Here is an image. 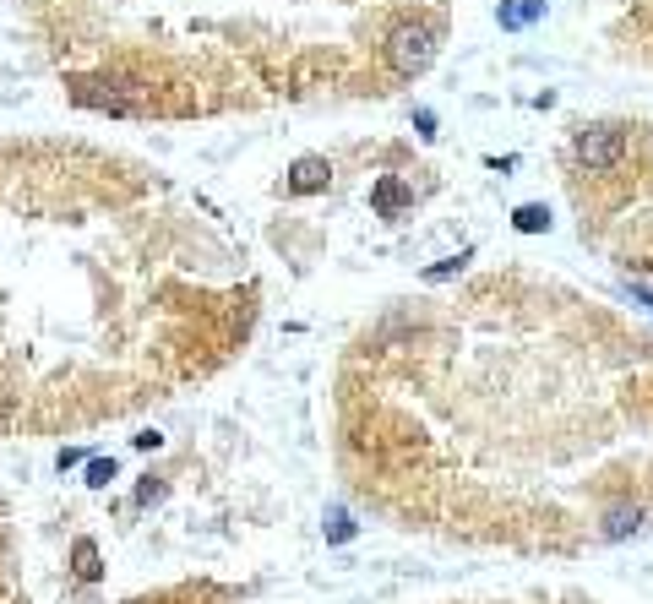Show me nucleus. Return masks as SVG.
<instances>
[{
    "instance_id": "f257e3e1",
    "label": "nucleus",
    "mask_w": 653,
    "mask_h": 604,
    "mask_svg": "<svg viewBox=\"0 0 653 604\" xmlns=\"http://www.w3.org/2000/svg\"><path fill=\"white\" fill-rule=\"evenodd\" d=\"M430 60H436V28L430 22H398L387 33V66L398 77H420V71H430Z\"/></svg>"
},
{
    "instance_id": "f03ea898",
    "label": "nucleus",
    "mask_w": 653,
    "mask_h": 604,
    "mask_svg": "<svg viewBox=\"0 0 653 604\" xmlns=\"http://www.w3.org/2000/svg\"><path fill=\"white\" fill-rule=\"evenodd\" d=\"M572 147H577V158H583L588 169H615L626 158V131L621 126H583Z\"/></svg>"
},
{
    "instance_id": "7ed1b4c3",
    "label": "nucleus",
    "mask_w": 653,
    "mask_h": 604,
    "mask_svg": "<svg viewBox=\"0 0 653 604\" xmlns=\"http://www.w3.org/2000/svg\"><path fill=\"white\" fill-rule=\"evenodd\" d=\"M71 93H77V104L88 109H109V115H131V109H142V93L131 88V82H71Z\"/></svg>"
},
{
    "instance_id": "20e7f679",
    "label": "nucleus",
    "mask_w": 653,
    "mask_h": 604,
    "mask_svg": "<svg viewBox=\"0 0 653 604\" xmlns=\"http://www.w3.org/2000/svg\"><path fill=\"white\" fill-rule=\"evenodd\" d=\"M283 186H289L294 196H316V191L332 186V164H327V158H294V169H289Z\"/></svg>"
},
{
    "instance_id": "39448f33",
    "label": "nucleus",
    "mask_w": 653,
    "mask_h": 604,
    "mask_svg": "<svg viewBox=\"0 0 653 604\" xmlns=\"http://www.w3.org/2000/svg\"><path fill=\"white\" fill-rule=\"evenodd\" d=\"M371 207H376L381 218H398L403 207H409V186H403L398 175H381V180H376V191H371Z\"/></svg>"
},
{
    "instance_id": "423d86ee",
    "label": "nucleus",
    "mask_w": 653,
    "mask_h": 604,
    "mask_svg": "<svg viewBox=\"0 0 653 604\" xmlns=\"http://www.w3.org/2000/svg\"><path fill=\"white\" fill-rule=\"evenodd\" d=\"M71 572H77L82 583H98L104 561H98V545H93V539H77V545H71Z\"/></svg>"
},
{
    "instance_id": "0eeeda50",
    "label": "nucleus",
    "mask_w": 653,
    "mask_h": 604,
    "mask_svg": "<svg viewBox=\"0 0 653 604\" xmlns=\"http://www.w3.org/2000/svg\"><path fill=\"white\" fill-rule=\"evenodd\" d=\"M539 11H545V0H501L496 17H501V28H528Z\"/></svg>"
},
{
    "instance_id": "6e6552de",
    "label": "nucleus",
    "mask_w": 653,
    "mask_h": 604,
    "mask_svg": "<svg viewBox=\"0 0 653 604\" xmlns=\"http://www.w3.org/2000/svg\"><path fill=\"white\" fill-rule=\"evenodd\" d=\"M643 528V512L637 507H610L605 512V539H626V534H637Z\"/></svg>"
},
{
    "instance_id": "1a4fd4ad",
    "label": "nucleus",
    "mask_w": 653,
    "mask_h": 604,
    "mask_svg": "<svg viewBox=\"0 0 653 604\" xmlns=\"http://www.w3.org/2000/svg\"><path fill=\"white\" fill-rule=\"evenodd\" d=\"M512 224H517V234H539V229H550V207L528 202V207H517V213H512Z\"/></svg>"
},
{
    "instance_id": "9d476101",
    "label": "nucleus",
    "mask_w": 653,
    "mask_h": 604,
    "mask_svg": "<svg viewBox=\"0 0 653 604\" xmlns=\"http://www.w3.org/2000/svg\"><path fill=\"white\" fill-rule=\"evenodd\" d=\"M474 262V245H463L458 256H447V262H436V267H425V278L430 283H441V278H452V273H463V267Z\"/></svg>"
},
{
    "instance_id": "9b49d317",
    "label": "nucleus",
    "mask_w": 653,
    "mask_h": 604,
    "mask_svg": "<svg viewBox=\"0 0 653 604\" xmlns=\"http://www.w3.org/2000/svg\"><path fill=\"white\" fill-rule=\"evenodd\" d=\"M109 479H115V458H93V463H88V485L104 490Z\"/></svg>"
},
{
    "instance_id": "f8f14e48",
    "label": "nucleus",
    "mask_w": 653,
    "mask_h": 604,
    "mask_svg": "<svg viewBox=\"0 0 653 604\" xmlns=\"http://www.w3.org/2000/svg\"><path fill=\"white\" fill-rule=\"evenodd\" d=\"M327 539H338V545H343V539H354L349 512H338V507H332V517H327Z\"/></svg>"
},
{
    "instance_id": "ddd939ff",
    "label": "nucleus",
    "mask_w": 653,
    "mask_h": 604,
    "mask_svg": "<svg viewBox=\"0 0 653 604\" xmlns=\"http://www.w3.org/2000/svg\"><path fill=\"white\" fill-rule=\"evenodd\" d=\"M158 490H164V485H158V479H142V485H137V507H147V501H158Z\"/></svg>"
},
{
    "instance_id": "4468645a",
    "label": "nucleus",
    "mask_w": 653,
    "mask_h": 604,
    "mask_svg": "<svg viewBox=\"0 0 653 604\" xmlns=\"http://www.w3.org/2000/svg\"><path fill=\"white\" fill-rule=\"evenodd\" d=\"M414 126H420V137H436V115H430V109H420V115H414Z\"/></svg>"
}]
</instances>
